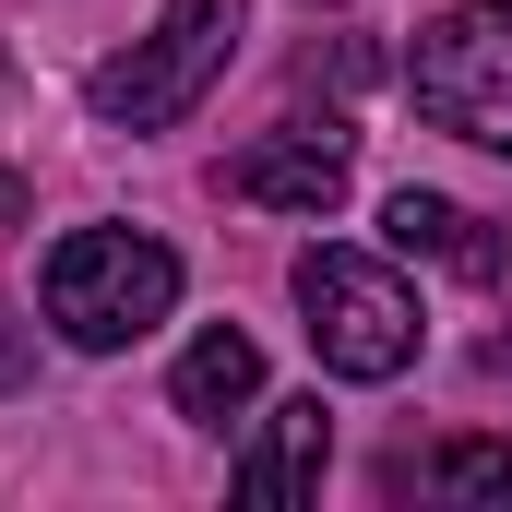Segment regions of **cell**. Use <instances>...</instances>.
<instances>
[{
  "label": "cell",
  "instance_id": "cell-1",
  "mask_svg": "<svg viewBox=\"0 0 512 512\" xmlns=\"http://www.w3.org/2000/svg\"><path fill=\"white\" fill-rule=\"evenodd\" d=\"M36 298H48V334L60 346L120 358V346H143L179 310V251L143 239V227H72L48 251V274H36Z\"/></svg>",
  "mask_w": 512,
  "mask_h": 512
},
{
  "label": "cell",
  "instance_id": "cell-2",
  "mask_svg": "<svg viewBox=\"0 0 512 512\" xmlns=\"http://www.w3.org/2000/svg\"><path fill=\"white\" fill-rule=\"evenodd\" d=\"M239 24H251V0H167L155 36H131L120 60H96L84 108H96L108 131H167V120H191V108L215 96V72L239 60Z\"/></svg>",
  "mask_w": 512,
  "mask_h": 512
},
{
  "label": "cell",
  "instance_id": "cell-3",
  "mask_svg": "<svg viewBox=\"0 0 512 512\" xmlns=\"http://www.w3.org/2000/svg\"><path fill=\"white\" fill-rule=\"evenodd\" d=\"M298 322H310V358L334 370V382H405L417 370V298H405V274L370 251H298Z\"/></svg>",
  "mask_w": 512,
  "mask_h": 512
},
{
  "label": "cell",
  "instance_id": "cell-4",
  "mask_svg": "<svg viewBox=\"0 0 512 512\" xmlns=\"http://www.w3.org/2000/svg\"><path fill=\"white\" fill-rule=\"evenodd\" d=\"M405 96L417 120L477 143V155H512V0H453L417 60H405Z\"/></svg>",
  "mask_w": 512,
  "mask_h": 512
},
{
  "label": "cell",
  "instance_id": "cell-5",
  "mask_svg": "<svg viewBox=\"0 0 512 512\" xmlns=\"http://www.w3.org/2000/svg\"><path fill=\"white\" fill-rule=\"evenodd\" d=\"M227 203L334 215V203H346V131H262L251 155H227Z\"/></svg>",
  "mask_w": 512,
  "mask_h": 512
},
{
  "label": "cell",
  "instance_id": "cell-6",
  "mask_svg": "<svg viewBox=\"0 0 512 512\" xmlns=\"http://www.w3.org/2000/svg\"><path fill=\"white\" fill-rule=\"evenodd\" d=\"M322 453H334L322 393H286V405H262V429H251V453L227 465V489L262 501V512H286V501H310V489H322Z\"/></svg>",
  "mask_w": 512,
  "mask_h": 512
},
{
  "label": "cell",
  "instance_id": "cell-7",
  "mask_svg": "<svg viewBox=\"0 0 512 512\" xmlns=\"http://www.w3.org/2000/svg\"><path fill=\"white\" fill-rule=\"evenodd\" d=\"M167 405L191 417V429H227V417H251L262 405V346L239 322H203L191 346H179V370H167Z\"/></svg>",
  "mask_w": 512,
  "mask_h": 512
},
{
  "label": "cell",
  "instance_id": "cell-8",
  "mask_svg": "<svg viewBox=\"0 0 512 512\" xmlns=\"http://www.w3.org/2000/svg\"><path fill=\"white\" fill-rule=\"evenodd\" d=\"M382 239H393L405 262L465 274V286H489V274H501V227H489V215H465V203H441V191H393V203H382Z\"/></svg>",
  "mask_w": 512,
  "mask_h": 512
},
{
  "label": "cell",
  "instance_id": "cell-9",
  "mask_svg": "<svg viewBox=\"0 0 512 512\" xmlns=\"http://www.w3.org/2000/svg\"><path fill=\"white\" fill-rule=\"evenodd\" d=\"M393 501H477V512H512V441H441V453H393L382 465Z\"/></svg>",
  "mask_w": 512,
  "mask_h": 512
},
{
  "label": "cell",
  "instance_id": "cell-10",
  "mask_svg": "<svg viewBox=\"0 0 512 512\" xmlns=\"http://www.w3.org/2000/svg\"><path fill=\"white\" fill-rule=\"evenodd\" d=\"M24 382H36V334L0 310V393H24Z\"/></svg>",
  "mask_w": 512,
  "mask_h": 512
},
{
  "label": "cell",
  "instance_id": "cell-11",
  "mask_svg": "<svg viewBox=\"0 0 512 512\" xmlns=\"http://www.w3.org/2000/svg\"><path fill=\"white\" fill-rule=\"evenodd\" d=\"M310 12H322V0H310Z\"/></svg>",
  "mask_w": 512,
  "mask_h": 512
}]
</instances>
